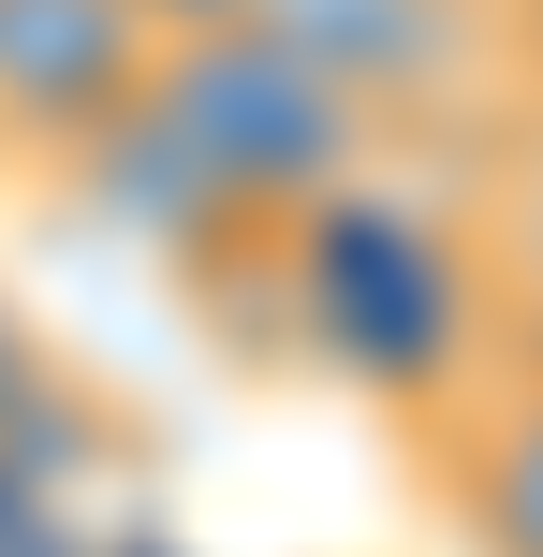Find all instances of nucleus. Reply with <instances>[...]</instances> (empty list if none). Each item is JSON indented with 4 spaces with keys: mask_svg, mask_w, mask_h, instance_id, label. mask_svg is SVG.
<instances>
[{
    "mask_svg": "<svg viewBox=\"0 0 543 557\" xmlns=\"http://www.w3.org/2000/svg\"><path fill=\"white\" fill-rule=\"evenodd\" d=\"M103 162H162L176 191H192L206 221L235 235V250H294L323 206L368 191L382 133H368V117H353L323 74H294L280 45H250V29H206V45H176V59H162L147 117L103 147Z\"/></svg>",
    "mask_w": 543,
    "mask_h": 557,
    "instance_id": "nucleus-1",
    "label": "nucleus"
},
{
    "mask_svg": "<svg viewBox=\"0 0 543 557\" xmlns=\"http://www.w3.org/2000/svg\"><path fill=\"white\" fill-rule=\"evenodd\" d=\"M250 45H280L294 74H323L368 133H427L499 74L515 15L499 0H235Z\"/></svg>",
    "mask_w": 543,
    "mask_h": 557,
    "instance_id": "nucleus-2",
    "label": "nucleus"
},
{
    "mask_svg": "<svg viewBox=\"0 0 543 557\" xmlns=\"http://www.w3.org/2000/svg\"><path fill=\"white\" fill-rule=\"evenodd\" d=\"M162 29L133 0H0V162H103L162 88Z\"/></svg>",
    "mask_w": 543,
    "mask_h": 557,
    "instance_id": "nucleus-3",
    "label": "nucleus"
},
{
    "mask_svg": "<svg viewBox=\"0 0 543 557\" xmlns=\"http://www.w3.org/2000/svg\"><path fill=\"white\" fill-rule=\"evenodd\" d=\"M397 455L456 557H543V352L456 367L427 411H397Z\"/></svg>",
    "mask_w": 543,
    "mask_h": 557,
    "instance_id": "nucleus-4",
    "label": "nucleus"
},
{
    "mask_svg": "<svg viewBox=\"0 0 543 557\" xmlns=\"http://www.w3.org/2000/svg\"><path fill=\"white\" fill-rule=\"evenodd\" d=\"M456 250H470V294H485V352H543V103L485 117L470 191H456Z\"/></svg>",
    "mask_w": 543,
    "mask_h": 557,
    "instance_id": "nucleus-5",
    "label": "nucleus"
},
{
    "mask_svg": "<svg viewBox=\"0 0 543 557\" xmlns=\"http://www.w3.org/2000/svg\"><path fill=\"white\" fill-rule=\"evenodd\" d=\"M59 411V337L15 308V278H0V470L29 455V425Z\"/></svg>",
    "mask_w": 543,
    "mask_h": 557,
    "instance_id": "nucleus-6",
    "label": "nucleus"
},
{
    "mask_svg": "<svg viewBox=\"0 0 543 557\" xmlns=\"http://www.w3.org/2000/svg\"><path fill=\"white\" fill-rule=\"evenodd\" d=\"M147 29H162V45H206V29H235V0H133Z\"/></svg>",
    "mask_w": 543,
    "mask_h": 557,
    "instance_id": "nucleus-7",
    "label": "nucleus"
}]
</instances>
